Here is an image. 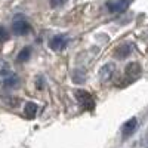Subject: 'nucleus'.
<instances>
[{"label":"nucleus","mask_w":148,"mask_h":148,"mask_svg":"<svg viewBox=\"0 0 148 148\" xmlns=\"http://www.w3.org/2000/svg\"><path fill=\"white\" fill-rule=\"evenodd\" d=\"M76 98H77L79 104L84 110L92 111L95 108V99H93V96L89 92H86V90H76Z\"/></svg>","instance_id":"f257e3e1"},{"label":"nucleus","mask_w":148,"mask_h":148,"mask_svg":"<svg viewBox=\"0 0 148 148\" xmlns=\"http://www.w3.org/2000/svg\"><path fill=\"white\" fill-rule=\"evenodd\" d=\"M30 30H31L30 24L22 18L15 19L14 24H12V31H14V34H16V36H25V34L30 33Z\"/></svg>","instance_id":"f03ea898"},{"label":"nucleus","mask_w":148,"mask_h":148,"mask_svg":"<svg viewBox=\"0 0 148 148\" xmlns=\"http://www.w3.org/2000/svg\"><path fill=\"white\" fill-rule=\"evenodd\" d=\"M67 45H68V39H67V36H64V34H58V36L52 37L51 42H49V46H51V49L55 51V52L64 51V49L67 47Z\"/></svg>","instance_id":"7ed1b4c3"},{"label":"nucleus","mask_w":148,"mask_h":148,"mask_svg":"<svg viewBox=\"0 0 148 148\" xmlns=\"http://www.w3.org/2000/svg\"><path fill=\"white\" fill-rule=\"evenodd\" d=\"M125 74H126V82H125V84H127V83H130V82H133L135 79L139 77V74H141V65H139L138 62H130V64L126 67Z\"/></svg>","instance_id":"20e7f679"},{"label":"nucleus","mask_w":148,"mask_h":148,"mask_svg":"<svg viewBox=\"0 0 148 148\" xmlns=\"http://www.w3.org/2000/svg\"><path fill=\"white\" fill-rule=\"evenodd\" d=\"M130 3H132V0H116V2H108L107 8L113 14H121V12H125L129 8Z\"/></svg>","instance_id":"39448f33"},{"label":"nucleus","mask_w":148,"mask_h":148,"mask_svg":"<svg viewBox=\"0 0 148 148\" xmlns=\"http://www.w3.org/2000/svg\"><path fill=\"white\" fill-rule=\"evenodd\" d=\"M114 71H116V65L114 64H111V62L110 64H105L101 68V71H99V80H101V83H107L108 80L113 79Z\"/></svg>","instance_id":"423d86ee"},{"label":"nucleus","mask_w":148,"mask_h":148,"mask_svg":"<svg viewBox=\"0 0 148 148\" xmlns=\"http://www.w3.org/2000/svg\"><path fill=\"white\" fill-rule=\"evenodd\" d=\"M130 53H132V46H130L129 43L120 45V46L117 47V51H116V56H117V58H120V59L127 58Z\"/></svg>","instance_id":"0eeeda50"},{"label":"nucleus","mask_w":148,"mask_h":148,"mask_svg":"<svg viewBox=\"0 0 148 148\" xmlns=\"http://www.w3.org/2000/svg\"><path fill=\"white\" fill-rule=\"evenodd\" d=\"M136 125H138V120L136 119H130V120H127L125 125H123V127H121V132H123V135L125 136H127V135H130L135 129H136Z\"/></svg>","instance_id":"6e6552de"},{"label":"nucleus","mask_w":148,"mask_h":148,"mask_svg":"<svg viewBox=\"0 0 148 148\" xmlns=\"http://www.w3.org/2000/svg\"><path fill=\"white\" fill-rule=\"evenodd\" d=\"M18 84H19V77L16 76V74H9V76H6L3 79L5 88H16Z\"/></svg>","instance_id":"1a4fd4ad"},{"label":"nucleus","mask_w":148,"mask_h":148,"mask_svg":"<svg viewBox=\"0 0 148 148\" xmlns=\"http://www.w3.org/2000/svg\"><path fill=\"white\" fill-rule=\"evenodd\" d=\"M24 114H25L27 119H34L37 114V105L34 102H27L25 108H24Z\"/></svg>","instance_id":"9d476101"},{"label":"nucleus","mask_w":148,"mask_h":148,"mask_svg":"<svg viewBox=\"0 0 148 148\" xmlns=\"http://www.w3.org/2000/svg\"><path fill=\"white\" fill-rule=\"evenodd\" d=\"M71 79H73L74 83L82 84V83H84V80H86V74H84L83 70H74L73 74H71Z\"/></svg>","instance_id":"9b49d317"},{"label":"nucleus","mask_w":148,"mask_h":148,"mask_svg":"<svg viewBox=\"0 0 148 148\" xmlns=\"http://www.w3.org/2000/svg\"><path fill=\"white\" fill-rule=\"evenodd\" d=\"M30 55H31V49L30 47H24L22 51L19 52V55H18V62H25V61H28V58H30Z\"/></svg>","instance_id":"f8f14e48"},{"label":"nucleus","mask_w":148,"mask_h":148,"mask_svg":"<svg viewBox=\"0 0 148 148\" xmlns=\"http://www.w3.org/2000/svg\"><path fill=\"white\" fill-rule=\"evenodd\" d=\"M8 39H9V33H8V30H6L5 27L0 25V43H2V42H6Z\"/></svg>","instance_id":"ddd939ff"},{"label":"nucleus","mask_w":148,"mask_h":148,"mask_svg":"<svg viewBox=\"0 0 148 148\" xmlns=\"http://www.w3.org/2000/svg\"><path fill=\"white\" fill-rule=\"evenodd\" d=\"M12 98H14V96H5L3 99H5L9 105H16V104H18V99H12Z\"/></svg>","instance_id":"4468645a"},{"label":"nucleus","mask_w":148,"mask_h":148,"mask_svg":"<svg viewBox=\"0 0 148 148\" xmlns=\"http://www.w3.org/2000/svg\"><path fill=\"white\" fill-rule=\"evenodd\" d=\"M65 2V0H51V6L52 8H56V6H61Z\"/></svg>","instance_id":"2eb2a0df"}]
</instances>
